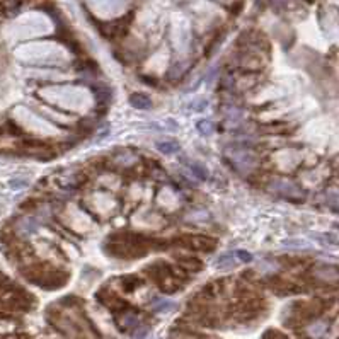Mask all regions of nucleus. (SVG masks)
I'll return each instance as SVG.
<instances>
[{"label": "nucleus", "mask_w": 339, "mask_h": 339, "mask_svg": "<svg viewBox=\"0 0 339 339\" xmlns=\"http://www.w3.org/2000/svg\"><path fill=\"white\" fill-rule=\"evenodd\" d=\"M230 162H232V165H234V169L239 171V173H242V174L251 173V169L254 167V157H252L247 150L232 149Z\"/></svg>", "instance_id": "obj_1"}, {"label": "nucleus", "mask_w": 339, "mask_h": 339, "mask_svg": "<svg viewBox=\"0 0 339 339\" xmlns=\"http://www.w3.org/2000/svg\"><path fill=\"white\" fill-rule=\"evenodd\" d=\"M271 189L275 191L276 195H280L286 200H292V201L303 200L302 189L293 183H290V181H276V183L271 184Z\"/></svg>", "instance_id": "obj_2"}, {"label": "nucleus", "mask_w": 339, "mask_h": 339, "mask_svg": "<svg viewBox=\"0 0 339 339\" xmlns=\"http://www.w3.org/2000/svg\"><path fill=\"white\" fill-rule=\"evenodd\" d=\"M150 307L154 308L155 312H159V313H169V312H173V310L178 308V303H174L173 300H169V298L157 297V298L152 300Z\"/></svg>", "instance_id": "obj_3"}, {"label": "nucleus", "mask_w": 339, "mask_h": 339, "mask_svg": "<svg viewBox=\"0 0 339 339\" xmlns=\"http://www.w3.org/2000/svg\"><path fill=\"white\" fill-rule=\"evenodd\" d=\"M155 149L160 152V154L165 155H174L181 150V145L176 140L165 138V140H157L155 141Z\"/></svg>", "instance_id": "obj_4"}, {"label": "nucleus", "mask_w": 339, "mask_h": 339, "mask_svg": "<svg viewBox=\"0 0 339 339\" xmlns=\"http://www.w3.org/2000/svg\"><path fill=\"white\" fill-rule=\"evenodd\" d=\"M327 329H329V324L326 321H316L307 327V336L312 339H321L326 336Z\"/></svg>", "instance_id": "obj_5"}, {"label": "nucleus", "mask_w": 339, "mask_h": 339, "mask_svg": "<svg viewBox=\"0 0 339 339\" xmlns=\"http://www.w3.org/2000/svg\"><path fill=\"white\" fill-rule=\"evenodd\" d=\"M130 104L133 106L135 109L147 111V109L152 108V99H150L147 94L136 92V94H131V95H130Z\"/></svg>", "instance_id": "obj_6"}, {"label": "nucleus", "mask_w": 339, "mask_h": 339, "mask_svg": "<svg viewBox=\"0 0 339 339\" xmlns=\"http://www.w3.org/2000/svg\"><path fill=\"white\" fill-rule=\"evenodd\" d=\"M17 229H19V232H21L22 235H31V234L36 232L38 224H36V220L31 219V216H24V219L19 220Z\"/></svg>", "instance_id": "obj_7"}, {"label": "nucleus", "mask_w": 339, "mask_h": 339, "mask_svg": "<svg viewBox=\"0 0 339 339\" xmlns=\"http://www.w3.org/2000/svg\"><path fill=\"white\" fill-rule=\"evenodd\" d=\"M235 256L232 254V252H225V254H220L219 257L215 259V266L220 268V270H230V268H234L237 264Z\"/></svg>", "instance_id": "obj_8"}, {"label": "nucleus", "mask_w": 339, "mask_h": 339, "mask_svg": "<svg viewBox=\"0 0 339 339\" xmlns=\"http://www.w3.org/2000/svg\"><path fill=\"white\" fill-rule=\"evenodd\" d=\"M189 171H191V174H193L198 181H206V179H208L210 173H208V169H206V167L201 164V162H191Z\"/></svg>", "instance_id": "obj_9"}, {"label": "nucleus", "mask_w": 339, "mask_h": 339, "mask_svg": "<svg viewBox=\"0 0 339 339\" xmlns=\"http://www.w3.org/2000/svg\"><path fill=\"white\" fill-rule=\"evenodd\" d=\"M196 128H198V131H200L201 135L210 136V135H213V131H215V125H213V121H211V119H201V121H198V125H196Z\"/></svg>", "instance_id": "obj_10"}, {"label": "nucleus", "mask_w": 339, "mask_h": 339, "mask_svg": "<svg viewBox=\"0 0 339 339\" xmlns=\"http://www.w3.org/2000/svg\"><path fill=\"white\" fill-rule=\"evenodd\" d=\"M312 239L319 240L322 246H336L337 244L336 235H332V234H312Z\"/></svg>", "instance_id": "obj_11"}, {"label": "nucleus", "mask_w": 339, "mask_h": 339, "mask_svg": "<svg viewBox=\"0 0 339 339\" xmlns=\"http://www.w3.org/2000/svg\"><path fill=\"white\" fill-rule=\"evenodd\" d=\"M121 327H125V329H131V327H138V324H140V319L135 316V313H125L123 316V319H121Z\"/></svg>", "instance_id": "obj_12"}, {"label": "nucleus", "mask_w": 339, "mask_h": 339, "mask_svg": "<svg viewBox=\"0 0 339 339\" xmlns=\"http://www.w3.org/2000/svg\"><path fill=\"white\" fill-rule=\"evenodd\" d=\"M283 246L288 249H307L308 244L305 239H286L283 240Z\"/></svg>", "instance_id": "obj_13"}, {"label": "nucleus", "mask_w": 339, "mask_h": 339, "mask_svg": "<svg viewBox=\"0 0 339 339\" xmlns=\"http://www.w3.org/2000/svg\"><path fill=\"white\" fill-rule=\"evenodd\" d=\"M232 254L235 256V259L237 261H240V262H252V259H254V256H252V252H249V251H244V249H235Z\"/></svg>", "instance_id": "obj_14"}, {"label": "nucleus", "mask_w": 339, "mask_h": 339, "mask_svg": "<svg viewBox=\"0 0 339 339\" xmlns=\"http://www.w3.org/2000/svg\"><path fill=\"white\" fill-rule=\"evenodd\" d=\"M29 183H28V179H21V178H16V179H11L9 181V186H11L12 189H24L26 188Z\"/></svg>", "instance_id": "obj_15"}, {"label": "nucleus", "mask_w": 339, "mask_h": 339, "mask_svg": "<svg viewBox=\"0 0 339 339\" xmlns=\"http://www.w3.org/2000/svg\"><path fill=\"white\" fill-rule=\"evenodd\" d=\"M186 70V67H184V63H178V65H174L173 67V70L169 72V77L171 79H178L181 74H183Z\"/></svg>", "instance_id": "obj_16"}, {"label": "nucleus", "mask_w": 339, "mask_h": 339, "mask_svg": "<svg viewBox=\"0 0 339 339\" xmlns=\"http://www.w3.org/2000/svg\"><path fill=\"white\" fill-rule=\"evenodd\" d=\"M147 332H149V329H147V327H140V331H136V332L133 334V336H135L136 339H141Z\"/></svg>", "instance_id": "obj_17"}]
</instances>
